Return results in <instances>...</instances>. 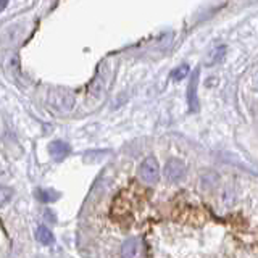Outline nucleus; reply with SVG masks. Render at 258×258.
Returning <instances> with one entry per match:
<instances>
[{
  "mask_svg": "<svg viewBox=\"0 0 258 258\" xmlns=\"http://www.w3.org/2000/svg\"><path fill=\"white\" fill-rule=\"evenodd\" d=\"M48 103H50L53 108L68 112V110H71L73 103H75V99H73V95L68 90H53L50 92V95H48Z\"/></svg>",
  "mask_w": 258,
  "mask_h": 258,
  "instance_id": "nucleus-3",
  "label": "nucleus"
},
{
  "mask_svg": "<svg viewBox=\"0 0 258 258\" xmlns=\"http://www.w3.org/2000/svg\"><path fill=\"white\" fill-rule=\"evenodd\" d=\"M197 84H199V71H195L194 78L190 79L189 90H187V102L192 112H197L199 108V100H197Z\"/></svg>",
  "mask_w": 258,
  "mask_h": 258,
  "instance_id": "nucleus-6",
  "label": "nucleus"
},
{
  "mask_svg": "<svg viewBox=\"0 0 258 258\" xmlns=\"http://www.w3.org/2000/svg\"><path fill=\"white\" fill-rule=\"evenodd\" d=\"M36 195H38V199L42 200V202H53V200L58 199L57 192H52V190H44V189L36 190Z\"/></svg>",
  "mask_w": 258,
  "mask_h": 258,
  "instance_id": "nucleus-9",
  "label": "nucleus"
},
{
  "mask_svg": "<svg viewBox=\"0 0 258 258\" xmlns=\"http://www.w3.org/2000/svg\"><path fill=\"white\" fill-rule=\"evenodd\" d=\"M13 197V190L10 187H0V207H5Z\"/></svg>",
  "mask_w": 258,
  "mask_h": 258,
  "instance_id": "nucleus-12",
  "label": "nucleus"
},
{
  "mask_svg": "<svg viewBox=\"0 0 258 258\" xmlns=\"http://www.w3.org/2000/svg\"><path fill=\"white\" fill-rule=\"evenodd\" d=\"M184 173H186V167H184L181 160L177 158L168 160L167 167H165V176H167L171 182H177L184 176Z\"/></svg>",
  "mask_w": 258,
  "mask_h": 258,
  "instance_id": "nucleus-4",
  "label": "nucleus"
},
{
  "mask_svg": "<svg viewBox=\"0 0 258 258\" xmlns=\"http://www.w3.org/2000/svg\"><path fill=\"white\" fill-rule=\"evenodd\" d=\"M8 5V0H0V13L5 10V7Z\"/></svg>",
  "mask_w": 258,
  "mask_h": 258,
  "instance_id": "nucleus-14",
  "label": "nucleus"
},
{
  "mask_svg": "<svg viewBox=\"0 0 258 258\" xmlns=\"http://www.w3.org/2000/svg\"><path fill=\"white\" fill-rule=\"evenodd\" d=\"M189 65H181V66H177V68L171 73V78L174 79V81H182L184 78H187L189 75Z\"/></svg>",
  "mask_w": 258,
  "mask_h": 258,
  "instance_id": "nucleus-10",
  "label": "nucleus"
},
{
  "mask_svg": "<svg viewBox=\"0 0 258 258\" xmlns=\"http://www.w3.org/2000/svg\"><path fill=\"white\" fill-rule=\"evenodd\" d=\"M48 152H50V155L57 160V162H61V160H65L70 155L71 147L66 142H63V140H55V142H52L50 147H48Z\"/></svg>",
  "mask_w": 258,
  "mask_h": 258,
  "instance_id": "nucleus-5",
  "label": "nucleus"
},
{
  "mask_svg": "<svg viewBox=\"0 0 258 258\" xmlns=\"http://www.w3.org/2000/svg\"><path fill=\"white\" fill-rule=\"evenodd\" d=\"M103 87H105V76H102V73H99L89 86V94L92 97H100Z\"/></svg>",
  "mask_w": 258,
  "mask_h": 258,
  "instance_id": "nucleus-7",
  "label": "nucleus"
},
{
  "mask_svg": "<svg viewBox=\"0 0 258 258\" xmlns=\"http://www.w3.org/2000/svg\"><path fill=\"white\" fill-rule=\"evenodd\" d=\"M36 237H38V241L42 245H50L53 242V234L50 232V229L45 228L44 224H41L38 228V231H36Z\"/></svg>",
  "mask_w": 258,
  "mask_h": 258,
  "instance_id": "nucleus-8",
  "label": "nucleus"
},
{
  "mask_svg": "<svg viewBox=\"0 0 258 258\" xmlns=\"http://www.w3.org/2000/svg\"><path fill=\"white\" fill-rule=\"evenodd\" d=\"M45 218L47 219H52V223H55V221H57V216H55V215L52 213V210H47L45 212Z\"/></svg>",
  "mask_w": 258,
  "mask_h": 258,
  "instance_id": "nucleus-13",
  "label": "nucleus"
},
{
  "mask_svg": "<svg viewBox=\"0 0 258 258\" xmlns=\"http://www.w3.org/2000/svg\"><path fill=\"white\" fill-rule=\"evenodd\" d=\"M218 184V176L215 174V173H207L204 177H202V186L207 187V189H213L215 186Z\"/></svg>",
  "mask_w": 258,
  "mask_h": 258,
  "instance_id": "nucleus-11",
  "label": "nucleus"
},
{
  "mask_svg": "<svg viewBox=\"0 0 258 258\" xmlns=\"http://www.w3.org/2000/svg\"><path fill=\"white\" fill-rule=\"evenodd\" d=\"M139 174L147 184H155L158 181V176H160L158 162L153 157H147L142 162V165H140Z\"/></svg>",
  "mask_w": 258,
  "mask_h": 258,
  "instance_id": "nucleus-2",
  "label": "nucleus"
},
{
  "mask_svg": "<svg viewBox=\"0 0 258 258\" xmlns=\"http://www.w3.org/2000/svg\"><path fill=\"white\" fill-rule=\"evenodd\" d=\"M123 258H144L145 257V242L140 237H131L121 247Z\"/></svg>",
  "mask_w": 258,
  "mask_h": 258,
  "instance_id": "nucleus-1",
  "label": "nucleus"
}]
</instances>
